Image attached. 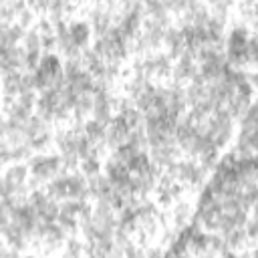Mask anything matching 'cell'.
<instances>
[{
	"instance_id": "1",
	"label": "cell",
	"mask_w": 258,
	"mask_h": 258,
	"mask_svg": "<svg viewBox=\"0 0 258 258\" xmlns=\"http://www.w3.org/2000/svg\"><path fill=\"white\" fill-rule=\"evenodd\" d=\"M28 171H30V177H28V189H36L38 185L42 183H48L50 179H54L58 173H62V165H60V159L56 153H36L28 159Z\"/></svg>"
},
{
	"instance_id": "2",
	"label": "cell",
	"mask_w": 258,
	"mask_h": 258,
	"mask_svg": "<svg viewBox=\"0 0 258 258\" xmlns=\"http://www.w3.org/2000/svg\"><path fill=\"white\" fill-rule=\"evenodd\" d=\"M165 173L173 181H177L179 185H183V187L196 189V187H200V185L206 183V171L194 159H177L173 165H169L165 169Z\"/></svg>"
},
{
	"instance_id": "3",
	"label": "cell",
	"mask_w": 258,
	"mask_h": 258,
	"mask_svg": "<svg viewBox=\"0 0 258 258\" xmlns=\"http://www.w3.org/2000/svg\"><path fill=\"white\" fill-rule=\"evenodd\" d=\"M67 234L58 228V224H40L36 230V238H34V246H40L44 256H50L52 252L60 250L64 246Z\"/></svg>"
},
{
	"instance_id": "4",
	"label": "cell",
	"mask_w": 258,
	"mask_h": 258,
	"mask_svg": "<svg viewBox=\"0 0 258 258\" xmlns=\"http://www.w3.org/2000/svg\"><path fill=\"white\" fill-rule=\"evenodd\" d=\"M196 75H198V56L187 50L179 58H175V62L171 64V73H169L173 85H179V87L191 83Z\"/></svg>"
},
{
	"instance_id": "5",
	"label": "cell",
	"mask_w": 258,
	"mask_h": 258,
	"mask_svg": "<svg viewBox=\"0 0 258 258\" xmlns=\"http://www.w3.org/2000/svg\"><path fill=\"white\" fill-rule=\"evenodd\" d=\"M95 105H93V119L101 125H109L111 119L117 115V97L113 91H95Z\"/></svg>"
},
{
	"instance_id": "6",
	"label": "cell",
	"mask_w": 258,
	"mask_h": 258,
	"mask_svg": "<svg viewBox=\"0 0 258 258\" xmlns=\"http://www.w3.org/2000/svg\"><path fill=\"white\" fill-rule=\"evenodd\" d=\"M149 161L155 165V167H159V169H167L169 165H173L177 159H179V155H181V151H179V147H177V143L173 141V139H167V141H163V143H157V145H153V147H149Z\"/></svg>"
},
{
	"instance_id": "7",
	"label": "cell",
	"mask_w": 258,
	"mask_h": 258,
	"mask_svg": "<svg viewBox=\"0 0 258 258\" xmlns=\"http://www.w3.org/2000/svg\"><path fill=\"white\" fill-rule=\"evenodd\" d=\"M129 135H131V129L123 123L121 117L115 115V117L111 119V123L105 127V145H107L109 149L115 151L117 147H121V145L127 143Z\"/></svg>"
},
{
	"instance_id": "8",
	"label": "cell",
	"mask_w": 258,
	"mask_h": 258,
	"mask_svg": "<svg viewBox=\"0 0 258 258\" xmlns=\"http://www.w3.org/2000/svg\"><path fill=\"white\" fill-rule=\"evenodd\" d=\"M210 18V12H208V4H202V2H187L183 12L179 14V26H204Z\"/></svg>"
},
{
	"instance_id": "9",
	"label": "cell",
	"mask_w": 258,
	"mask_h": 258,
	"mask_svg": "<svg viewBox=\"0 0 258 258\" xmlns=\"http://www.w3.org/2000/svg\"><path fill=\"white\" fill-rule=\"evenodd\" d=\"M22 75L24 73H20V71H8L2 75V79H0V95H2L0 103H10L24 91Z\"/></svg>"
},
{
	"instance_id": "10",
	"label": "cell",
	"mask_w": 258,
	"mask_h": 258,
	"mask_svg": "<svg viewBox=\"0 0 258 258\" xmlns=\"http://www.w3.org/2000/svg\"><path fill=\"white\" fill-rule=\"evenodd\" d=\"M191 218H194V210H191V204L187 200H179V202L171 204V208L167 212V224L175 232H179L181 228H185L191 222Z\"/></svg>"
},
{
	"instance_id": "11",
	"label": "cell",
	"mask_w": 258,
	"mask_h": 258,
	"mask_svg": "<svg viewBox=\"0 0 258 258\" xmlns=\"http://www.w3.org/2000/svg\"><path fill=\"white\" fill-rule=\"evenodd\" d=\"M67 200H79L87 202L89 200V185L87 177L81 171H67Z\"/></svg>"
},
{
	"instance_id": "12",
	"label": "cell",
	"mask_w": 258,
	"mask_h": 258,
	"mask_svg": "<svg viewBox=\"0 0 258 258\" xmlns=\"http://www.w3.org/2000/svg\"><path fill=\"white\" fill-rule=\"evenodd\" d=\"M163 44L167 46V56L173 60V58H179L183 52H185V38H183V32L179 26H169L163 34Z\"/></svg>"
},
{
	"instance_id": "13",
	"label": "cell",
	"mask_w": 258,
	"mask_h": 258,
	"mask_svg": "<svg viewBox=\"0 0 258 258\" xmlns=\"http://www.w3.org/2000/svg\"><path fill=\"white\" fill-rule=\"evenodd\" d=\"M91 26L87 20H73L69 22V36H71V42L75 48H79L81 52L89 48V42H91Z\"/></svg>"
},
{
	"instance_id": "14",
	"label": "cell",
	"mask_w": 258,
	"mask_h": 258,
	"mask_svg": "<svg viewBox=\"0 0 258 258\" xmlns=\"http://www.w3.org/2000/svg\"><path fill=\"white\" fill-rule=\"evenodd\" d=\"M220 236H222V240L226 244V250H230V252H240V250L248 248V238H246L244 226L242 228H232L228 232H222Z\"/></svg>"
},
{
	"instance_id": "15",
	"label": "cell",
	"mask_w": 258,
	"mask_h": 258,
	"mask_svg": "<svg viewBox=\"0 0 258 258\" xmlns=\"http://www.w3.org/2000/svg\"><path fill=\"white\" fill-rule=\"evenodd\" d=\"M254 151H256V133L240 131L236 137L232 153L238 157H254Z\"/></svg>"
},
{
	"instance_id": "16",
	"label": "cell",
	"mask_w": 258,
	"mask_h": 258,
	"mask_svg": "<svg viewBox=\"0 0 258 258\" xmlns=\"http://www.w3.org/2000/svg\"><path fill=\"white\" fill-rule=\"evenodd\" d=\"M42 189H44V194H46L52 202H56V204L64 202V200H67V171L58 173L54 179H50L48 183H44Z\"/></svg>"
},
{
	"instance_id": "17",
	"label": "cell",
	"mask_w": 258,
	"mask_h": 258,
	"mask_svg": "<svg viewBox=\"0 0 258 258\" xmlns=\"http://www.w3.org/2000/svg\"><path fill=\"white\" fill-rule=\"evenodd\" d=\"M24 32L16 22L14 24H6V26H0V46L4 48H14L18 46V42H22L24 38Z\"/></svg>"
},
{
	"instance_id": "18",
	"label": "cell",
	"mask_w": 258,
	"mask_h": 258,
	"mask_svg": "<svg viewBox=\"0 0 258 258\" xmlns=\"http://www.w3.org/2000/svg\"><path fill=\"white\" fill-rule=\"evenodd\" d=\"M93 105H95V95L93 93L79 95L75 99V105H73V119L85 121V117H89L93 113Z\"/></svg>"
},
{
	"instance_id": "19",
	"label": "cell",
	"mask_w": 258,
	"mask_h": 258,
	"mask_svg": "<svg viewBox=\"0 0 258 258\" xmlns=\"http://www.w3.org/2000/svg\"><path fill=\"white\" fill-rule=\"evenodd\" d=\"M87 256V244L83 238L77 236H69L64 240V248H62V258H85Z\"/></svg>"
},
{
	"instance_id": "20",
	"label": "cell",
	"mask_w": 258,
	"mask_h": 258,
	"mask_svg": "<svg viewBox=\"0 0 258 258\" xmlns=\"http://www.w3.org/2000/svg\"><path fill=\"white\" fill-rule=\"evenodd\" d=\"M22 50L26 54H42V38L38 34V30L32 26L30 30L24 32V38H22Z\"/></svg>"
},
{
	"instance_id": "21",
	"label": "cell",
	"mask_w": 258,
	"mask_h": 258,
	"mask_svg": "<svg viewBox=\"0 0 258 258\" xmlns=\"http://www.w3.org/2000/svg\"><path fill=\"white\" fill-rule=\"evenodd\" d=\"M79 171H81L87 179H89V177L99 175V173H101V155L93 153V155H89V157L81 159V163H79Z\"/></svg>"
},
{
	"instance_id": "22",
	"label": "cell",
	"mask_w": 258,
	"mask_h": 258,
	"mask_svg": "<svg viewBox=\"0 0 258 258\" xmlns=\"http://www.w3.org/2000/svg\"><path fill=\"white\" fill-rule=\"evenodd\" d=\"M240 131H246V133H256V107L252 105L240 119Z\"/></svg>"
},
{
	"instance_id": "23",
	"label": "cell",
	"mask_w": 258,
	"mask_h": 258,
	"mask_svg": "<svg viewBox=\"0 0 258 258\" xmlns=\"http://www.w3.org/2000/svg\"><path fill=\"white\" fill-rule=\"evenodd\" d=\"M0 258H20V252L8 246H0Z\"/></svg>"
},
{
	"instance_id": "24",
	"label": "cell",
	"mask_w": 258,
	"mask_h": 258,
	"mask_svg": "<svg viewBox=\"0 0 258 258\" xmlns=\"http://www.w3.org/2000/svg\"><path fill=\"white\" fill-rule=\"evenodd\" d=\"M198 258H216V256H212V254H202V256H198Z\"/></svg>"
},
{
	"instance_id": "25",
	"label": "cell",
	"mask_w": 258,
	"mask_h": 258,
	"mask_svg": "<svg viewBox=\"0 0 258 258\" xmlns=\"http://www.w3.org/2000/svg\"><path fill=\"white\" fill-rule=\"evenodd\" d=\"M0 105H2V103H0Z\"/></svg>"
}]
</instances>
